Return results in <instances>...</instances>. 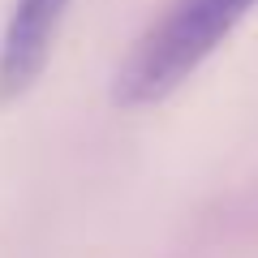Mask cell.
Masks as SVG:
<instances>
[{"label": "cell", "instance_id": "obj_1", "mask_svg": "<svg viewBox=\"0 0 258 258\" xmlns=\"http://www.w3.org/2000/svg\"><path fill=\"white\" fill-rule=\"evenodd\" d=\"M258 0H172L168 13L134 43L125 64L116 69L120 108H151L168 99L185 78L203 69V60L241 26Z\"/></svg>", "mask_w": 258, "mask_h": 258}, {"label": "cell", "instance_id": "obj_2", "mask_svg": "<svg viewBox=\"0 0 258 258\" xmlns=\"http://www.w3.org/2000/svg\"><path fill=\"white\" fill-rule=\"evenodd\" d=\"M69 0H13L0 35V103L26 95L47 69Z\"/></svg>", "mask_w": 258, "mask_h": 258}]
</instances>
